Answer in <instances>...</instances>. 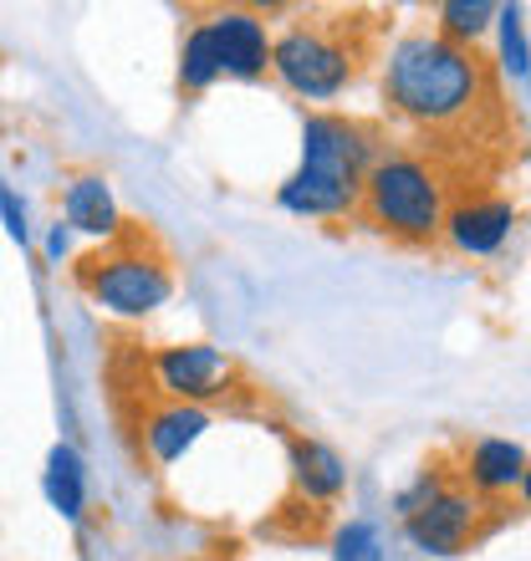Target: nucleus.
<instances>
[{"instance_id":"f257e3e1","label":"nucleus","mask_w":531,"mask_h":561,"mask_svg":"<svg viewBox=\"0 0 531 561\" xmlns=\"http://www.w3.org/2000/svg\"><path fill=\"white\" fill-rule=\"evenodd\" d=\"M384 92L409 123L444 138H465V128L481 134L501 103L486 57L460 46L455 36H409L388 57Z\"/></svg>"},{"instance_id":"f03ea898","label":"nucleus","mask_w":531,"mask_h":561,"mask_svg":"<svg viewBox=\"0 0 531 561\" xmlns=\"http://www.w3.org/2000/svg\"><path fill=\"white\" fill-rule=\"evenodd\" d=\"M369 134L342 118H307L302 134V169L281 190V205L296 215H338L358 209L369 184Z\"/></svg>"},{"instance_id":"7ed1b4c3","label":"nucleus","mask_w":531,"mask_h":561,"mask_svg":"<svg viewBox=\"0 0 531 561\" xmlns=\"http://www.w3.org/2000/svg\"><path fill=\"white\" fill-rule=\"evenodd\" d=\"M358 209L384 236L404 240V245H429L444 230V179L434 163L414 159V153H394V159L369 169Z\"/></svg>"},{"instance_id":"20e7f679","label":"nucleus","mask_w":531,"mask_h":561,"mask_svg":"<svg viewBox=\"0 0 531 561\" xmlns=\"http://www.w3.org/2000/svg\"><path fill=\"white\" fill-rule=\"evenodd\" d=\"M276 72L286 88L302 98H332V92L358 72V46H353V21L338 15L332 26L323 21H296L271 51Z\"/></svg>"},{"instance_id":"39448f33","label":"nucleus","mask_w":531,"mask_h":561,"mask_svg":"<svg viewBox=\"0 0 531 561\" xmlns=\"http://www.w3.org/2000/svg\"><path fill=\"white\" fill-rule=\"evenodd\" d=\"M404 526L409 541L429 557H460L486 531V501L471 485H444L440 474H425L414 495H404Z\"/></svg>"},{"instance_id":"423d86ee","label":"nucleus","mask_w":531,"mask_h":561,"mask_svg":"<svg viewBox=\"0 0 531 561\" xmlns=\"http://www.w3.org/2000/svg\"><path fill=\"white\" fill-rule=\"evenodd\" d=\"M82 286H88L103 307L123 311V317H138V311H154L163 296L174 291V280H169V266H163L159 255H138L133 251V236L118 240L113 251L103 255H88L82 266H77Z\"/></svg>"},{"instance_id":"0eeeda50","label":"nucleus","mask_w":531,"mask_h":561,"mask_svg":"<svg viewBox=\"0 0 531 561\" xmlns=\"http://www.w3.org/2000/svg\"><path fill=\"white\" fill-rule=\"evenodd\" d=\"M511 225H517V209H511V199H496V194H471V199H455L444 209V236L465 255L501 251Z\"/></svg>"},{"instance_id":"6e6552de","label":"nucleus","mask_w":531,"mask_h":561,"mask_svg":"<svg viewBox=\"0 0 531 561\" xmlns=\"http://www.w3.org/2000/svg\"><path fill=\"white\" fill-rule=\"evenodd\" d=\"M159 383L174 399H225L230 363L215 347H169V353H159Z\"/></svg>"},{"instance_id":"1a4fd4ad","label":"nucleus","mask_w":531,"mask_h":561,"mask_svg":"<svg viewBox=\"0 0 531 561\" xmlns=\"http://www.w3.org/2000/svg\"><path fill=\"white\" fill-rule=\"evenodd\" d=\"M460 474H465V485H471L481 501H496V495H506L511 485H521L527 455H521V444H511V439H481V444H471Z\"/></svg>"},{"instance_id":"9d476101","label":"nucleus","mask_w":531,"mask_h":561,"mask_svg":"<svg viewBox=\"0 0 531 561\" xmlns=\"http://www.w3.org/2000/svg\"><path fill=\"white\" fill-rule=\"evenodd\" d=\"M205 409H194V403H169V409H154V414L144 419V439H148V455L159 459V465H169V459H179L184 449H190L200 434H205Z\"/></svg>"},{"instance_id":"9b49d317","label":"nucleus","mask_w":531,"mask_h":561,"mask_svg":"<svg viewBox=\"0 0 531 561\" xmlns=\"http://www.w3.org/2000/svg\"><path fill=\"white\" fill-rule=\"evenodd\" d=\"M215 46H221V61L230 67L236 77H256L266 67V31L256 15L246 11H225L221 21H215Z\"/></svg>"},{"instance_id":"f8f14e48","label":"nucleus","mask_w":531,"mask_h":561,"mask_svg":"<svg viewBox=\"0 0 531 561\" xmlns=\"http://www.w3.org/2000/svg\"><path fill=\"white\" fill-rule=\"evenodd\" d=\"M292 465H296V490H302L307 505H317V511L342 490V465H338L332 449H323V444L296 439L292 444Z\"/></svg>"},{"instance_id":"ddd939ff","label":"nucleus","mask_w":531,"mask_h":561,"mask_svg":"<svg viewBox=\"0 0 531 561\" xmlns=\"http://www.w3.org/2000/svg\"><path fill=\"white\" fill-rule=\"evenodd\" d=\"M67 220L77 230H88V236H118V215H113L103 179H77L67 190Z\"/></svg>"},{"instance_id":"4468645a","label":"nucleus","mask_w":531,"mask_h":561,"mask_svg":"<svg viewBox=\"0 0 531 561\" xmlns=\"http://www.w3.org/2000/svg\"><path fill=\"white\" fill-rule=\"evenodd\" d=\"M46 495L61 516H82V470H77L72 449H52V470H46Z\"/></svg>"},{"instance_id":"2eb2a0df","label":"nucleus","mask_w":531,"mask_h":561,"mask_svg":"<svg viewBox=\"0 0 531 561\" xmlns=\"http://www.w3.org/2000/svg\"><path fill=\"white\" fill-rule=\"evenodd\" d=\"M225 61H221V46H215V31H194L190 36V46H184V88L190 92H200V88H210V77L221 72Z\"/></svg>"},{"instance_id":"dca6fc26","label":"nucleus","mask_w":531,"mask_h":561,"mask_svg":"<svg viewBox=\"0 0 531 561\" xmlns=\"http://www.w3.org/2000/svg\"><path fill=\"white\" fill-rule=\"evenodd\" d=\"M379 557H384V551H379V531H373V526L353 520V526L338 531V561H379Z\"/></svg>"},{"instance_id":"f3484780","label":"nucleus","mask_w":531,"mask_h":561,"mask_svg":"<svg viewBox=\"0 0 531 561\" xmlns=\"http://www.w3.org/2000/svg\"><path fill=\"white\" fill-rule=\"evenodd\" d=\"M486 15H496L490 5H444V26H450V36H475V31L486 26Z\"/></svg>"},{"instance_id":"a211bd4d","label":"nucleus","mask_w":531,"mask_h":561,"mask_svg":"<svg viewBox=\"0 0 531 561\" xmlns=\"http://www.w3.org/2000/svg\"><path fill=\"white\" fill-rule=\"evenodd\" d=\"M501 36H506V61L527 72V42H521V15L517 11H501Z\"/></svg>"},{"instance_id":"6ab92c4d","label":"nucleus","mask_w":531,"mask_h":561,"mask_svg":"<svg viewBox=\"0 0 531 561\" xmlns=\"http://www.w3.org/2000/svg\"><path fill=\"white\" fill-rule=\"evenodd\" d=\"M0 215H5V230H11V240H26V220H21V209H15V194L0 190Z\"/></svg>"},{"instance_id":"aec40b11","label":"nucleus","mask_w":531,"mask_h":561,"mask_svg":"<svg viewBox=\"0 0 531 561\" xmlns=\"http://www.w3.org/2000/svg\"><path fill=\"white\" fill-rule=\"evenodd\" d=\"M521 495H527V505H531V465H527V474H521Z\"/></svg>"}]
</instances>
